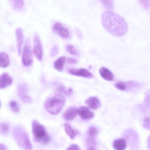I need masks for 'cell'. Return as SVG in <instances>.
Listing matches in <instances>:
<instances>
[{"mask_svg": "<svg viewBox=\"0 0 150 150\" xmlns=\"http://www.w3.org/2000/svg\"><path fill=\"white\" fill-rule=\"evenodd\" d=\"M101 22L104 28L115 37L124 36L128 31V26L125 19L112 11L103 12Z\"/></svg>", "mask_w": 150, "mask_h": 150, "instance_id": "obj_1", "label": "cell"}, {"mask_svg": "<svg viewBox=\"0 0 150 150\" xmlns=\"http://www.w3.org/2000/svg\"><path fill=\"white\" fill-rule=\"evenodd\" d=\"M65 102V97L61 93H58L53 98L48 99L45 102L44 107L48 113L55 115L62 111Z\"/></svg>", "mask_w": 150, "mask_h": 150, "instance_id": "obj_2", "label": "cell"}, {"mask_svg": "<svg viewBox=\"0 0 150 150\" xmlns=\"http://www.w3.org/2000/svg\"><path fill=\"white\" fill-rule=\"evenodd\" d=\"M13 135L15 142L19 148L23 150L32 149L28 134L23 128L20 126L15 127L13 129Z\"/></svg>", "mask_w": 150, "mask_h": 150, "instance_id": "obj_3", "label": "cell"}, {"mask_svg": "<svg viewBox=\"0 0 150 150\" xmlns=\"http://www.w3.org/2000/svg\"><path fill=\"white\" fill-rule=\"evenodd\" d=\"M32 133L34 141L42 144H46L50 142V137L46 131L44 126L37 121L32 122Z\"/></svg>", "mask_w": 150, "mask_h": 150, "instance_id": "obj_4", "label": "cell"}, {"mask_svg": "<svg viewBox=\"0 0 150 150\" xmlns=\"http://www.w3.org/2000/svg\"><path fill=\"white\" fill-rule=\"evenodd\" d=\"M123 136L128 143L131 150L137 149L139 147V136L137 132L132 128L126 129L123 133Z\"/></svg>", "mask_w": 150, "mask_h": 150, "instance_id": "obj_5", "label": "cell"}, {"mask_svg": "<svg viewBox=\"0 0 150 150\" xmlns=\"http://www.w3.org/2000/svg\"><path fill=\"white\" fill-rule=\"evenodd\" d=\"M33 62L32 54L31 50V40L29 38L26 40L22 53V62L25 67H29Z\"/></svg>", "mask_w": 150, "mask_h": 150, "instance_id": "obj_6", "label": "cell"}, {"mask_svg": "<svg viewBox=\"0 0 150 150\" xmlns=\"http://www.w3.org/2000/svg\"><path fill=\"white\" fill-rule=\"evenodd\" d=\"M17 93L20 100L24 103H31L32 102V100L28 94V86L26 83H21L18 85Z\"/></svg>", "mask_w": 150, "mask_h": 150, "instance_id": "obj_7", "label": "cell"}, {"mask_svg": "<svg viewBox=\"0 0 150 150\" xmlns=\"http://www.w3.org/2000/svg\"><path fill=\"white\" fill-rule=\"evenodd\" d=\"M33 38V53L38 59L41 61L43 59V51L40 37L38 33H35Z\"/></svg>", "mask_w": 150, "mask_h": 150, "instance_id": "obj_8", "label": "cell"}, {"mask_svg": "<svg viewBox=\"0 0 150 150\" xmlns=\"http://www.w3.org/2000/svg\"><path fill=\"white\" fill-rule=\"evenodd\" d=\"M53 29L55 33L63 38L68 39L69 38L70 35L69 31L60 23L57 22L55 23L53 25Z\"/></svg>", "mask_w": 150, "mask_h": 150, "instance_id": "obj_9", "label": "cell"}, {"mask_svg": "<svg viewBox=\"0 0 150 150\" xmlns=\"http://www.w3.org/2000/svg\"><path fill=\"white\" fill-rule=\"evenodd\" d=\"M68 73L73 76L82 77L85 78L91 79L93 77L92 74L88 69H70L68 71Z\"/></svg>", "mask_w": 150, "mask_h": 150, "instance_id": "obj_10", "label": "cell"}, {"mask_svg": "<svg viewBox=\"0 0 150 150\" xmlns=\"http://www.w3.org/2000/svg\"><path fill=\"white\" fill-rule=\"evenodd\" d=\"M78 114L83 120H87L93 119L95 114L85 106H81L78 108Z\"/></svg>", "mask_w": 150, "mask_h": 150, "instance_id": "obj_11", "label": "cell"}, {"mask_svg": "<svg viewBox=\"0 0 150 150\" xmlns=\"http://www.w3.org/2000/svg\"><path fill=\"white\" fill-rule=\"evenodd\" d=\"M16 38L17 47L18 55H20L22 52V45L24 40V35L23 29L17 28L16 30Z\"/></svg>", "mask_w": 150, "mask_h": 150, "instance_id": "obj_12", "label": "cell"}, {"mask_svg": "<svg viewBox=\"0 0 150 150\" xmlns=\"http://www.w3.org/2000/svg\"><path fill=\"white\" fill-rule=\"evenodd\" d=\"M140 110L144 113H150V90L146 92L144 101L139 106Z\"/></svg>", "mask_w": 150, "mask_h": 150, "instance_id": "obj_13", "label": "cell"}, {"mask_svg": "<svg viewBox=\"0 0 150 150\" xmlns=\"http://www.w3.org/2000/svg\"><path fill=\"white\" fill-rule=\"evenodd\" d=\"M13 83V79L7 73H4L0 77V88L1 89L6 88L11 85Z\"/></svg>", "mask_w": 150, "mask_h": 150, "instance_id": "obj_14", "label": "cell"}, {"mask_svg": "<svg viewBox=\"0 0 150 150\" xmlns=\"http://www.w3.org/2000/svg\"><path fill=\"white\" fill-rule=\"evenodd\" d=\"M78 114V109L75 107H71L67 109L63 114V118L67 121L73 120Z\"/></svg>", "mask_w": 150, "mask_h": 150, "instance_id": "obj_15", "label": "cell"}, {"mask_svg": "<svg viewBox=\"0 0 150 150\" xmlns=\"http://www.w3.org/2000/svg\"><path fill=\"white\" fill-rule=\"evenodd\" d=\"M90 108L92 110H97L101 106V102L98 98L96 97H91L87 99L85 101Z\"/></svg>", "mask_w": 150, "mask_h": 150, "instance_id": "obj_16", "label": "cell"}, {"mask_svg": "<svg viewBox=\"0 0 150 150\" xmlns=\"http://www.w3.org/2000/svg\"><path fill=\"white\" fill-rule=\"evenodd\" d=\"M98 130L94 126H91L89 128L88 132V142L92 145H95V138L97 135Z\"/></svg>", "mask_w": 150, "mask_h": 150, "instance_id": "obj_17", "label": "cell"}, {"mask_svg": "<svg viewBox=\"0 0 150 150\" xmlns=\"http://www.w3.org/2000/svg\"><path fill=\"white\" fill-rule=\"evenodd\" d=\"M99 73L102 77L107 81H112L114 78L112 73L106 68H100Z\"/></svg>", "mask_w": 150, "mask_h": 150, "instance_id": "obj_18", "label": "cell"}, {"mask_svg": "<svg viewBox=\"0 0 150 150\" xmlns=\"http://www.w3.org/2000/svg\"><path fill=\"white\" fill-rule=\"evenodd\" d=\"M10 65L9 57L5 52H0V67L2 68L7 67Z\"/></svg>", "mask_w": 150, "mask_h": 150, "instance_id": "obj_19", "label": "cell"}, {"mask_svg": "<svg viewBox=\"0 0 150 150\" xmlns=\"http://www.w3.org/2000/svg\"><path fill=\"white\" fill-rule=\"evenodd\" d=\"M113 147L115 150H125L127 147V143L124 139L115 140L113 143Z\"/></svg>", "mask_w": 150, "mask_h": 150, "instance_id": "obj_20", "label": "cell"}, {"mask_svg": "<svg viewBox=\"0 0 150 150\" xmlns=\"http://www.w3.org/2000/svg\"><path fill=\"white\" fill-rule=\"evenodd\" d=\"M64 127L66 134L72 140H73L78 134V131L73 129L69 123H65Z\"/></svg>", "mask_w": 150, "mask_h": 150, "instance_id": "obj_21", "label": "cell"}, {"mask_svg": "<svg viewBox=\"0 0 150 150\" xmlns=\"http://www.w3.org/2000/svg\"><path fill=\"white\" fill-rule=\"evenodd\" d=\"M66 59L67 58L65 57H61L57 59L54 64V67L55 69L61 72L63 70L64 65L65 62H66Z\"/></svg>", "mask_w": 150, "mask_h": 150, "instance_id": "obj_22", "label": "cell"}, {"mask_svg": "<svg viewBox=\"0 0 150 150\" xmlns=\"http://www.w3.org/2000/svg\"><path fill=\"white\" fill-rule=\"evenodd\" d=\"M126 91H133L140 89L142 85L138 82L130 81L126 83Z\"/></svg>", "mask_w": 150, "mask_h": 150, "instance_id": "obj_23", "label": "cell"}, {"mask_svg": "<svg viewBox=\"0 0 150 150\" xmlns=\"http://www.w3.org/2000/svg\"><path fill=\"white\" fill-rule=\"evenodd\" d=\"M12 8L16 10H21L24 4V0H9Z\"/></svg>", "mask_w": 150, "mask_h": 150, "instance_id": "obj_24", "label": "cell"}, {"mask_svg": "<svg viewBox=\"0 0 150 150\" xmlns=\"http://www.w3.org/2000/svg\"><path fill=\"white\" fill-rule=\"evenodd\" d=\"M103 7L109 11L114 9V0H99Z\"/></svg>", "mask_w": 150, "mask_h": 150, "instance_id": "obj_25", "label": "cell"}, {"mask_svg": "<svg viewBox=\"0 0 150 150\" xmlns=\"http://www.w3.org/2000/svg\"><path fill=\"white\" fill-rule=\"evenodd\" d=\"M10 108L12 112L15 113H18L20 110V107H19L18 104L14 100H11L9 102Z\"/></svg>", "mask_w": 150, "mask_h": 150, "instance_id": "obj_26", "label": "cell"}, {"mask_svg": "<svg viewBox=\"0 0 150 150\" xmlns=\"http://www.w3.org/2000/svg\"><path fill=\"white\" fill-rule=\"evenodd\" d=\"M57 91L59 92L63 93L67 95H71L73 93V89L72 88H69L66 90L65 87L63 86H60L57 88Z\"/></svg>", "mask_w": 150, "mask_h": 150, "instance_id": "obj_27", "label": "cell"}, {"mask_svg": "<svg viewBox=\"0 0 150 150\" xmlns=\"http://www.w3.org/2000/svg\"><path fill=\"white\" fill-rule=\"evenodd\" d=\"M9 127L7 123H1L0 125V132L1 134L2 135L7 134L9 133Z\"/></svg>", "mask_w": 150, "mask_h": 150, "instance_id": "obj_28", "label": "cell"}, {"mask_svg": "<svg viewBox=\"0 0 150 150\" xmlns=\"http://www.w3.org/2000/svg\"><path fill=\"white\" fill-rule=\"evenodd\" d=\"M66 48H67V51L72 55H76V56L78 55L77 51L73 46L71 45H68Z\"/></svg>", "mask_w": 150, "mask_h": 150, "instance_id": "obj_29", "label": "cell"}, {"mask_svg": "<svg viewBox=\"0 0 150 150\" xmlns=\"http://www.w3.org/2000/svg\"><path fill=\"white\" fill-rule=\"evenodd\" d=\"M138 1L144 8L149 9L150 8V0H138Z\"/></svg>", "mask_w": 150, "mask_h": 150, "instance_id": "obj_30", "label": "cell"}, {"mask_svg": "<svg viewBox=\"0 0 150 150\" xmlns=\"http://www.w3.org/2000/svg\"><path fill=\"white\" fill-rule=\"evenodd\" d=\"M115 87L121 91H126V83L123 82H119L115 84Z\"/></svg>", "mask_w": 150, "mask_h": 150, "instance_id": "obj_31", "label": "cell"}, {"mask_svg": "<svg viewBox=\"0 0 150 150\" xmlns=\"http://www.w3.org/2000/svg\"><path fill=\"white\" fill-rule=\"evenodd\" d=\"M59 51V47L57 46H54L51 49V52H50V56L52 57H55L58 54Z\"/></svg>", "mask_w": 150, "mask_h": 150, "instance_id": "obj_32", "label": "cell"}, {"mask_svg": "<svg viewBox=\"0 0 150 150\" xmlns=\"http://www.w3.org/2000/svg\"><path fill=\"white\" fill-rule=\"evenodd\" d=\"M143 127L145 129L150 130V118H146L144 120Z\"/></svg>", "mask_w": 150, "mask_h": 150, "instance_id": "obj_33", "label": "cell"}, {"mask_svg": "<svg viewBox=\"0 0 150 150\" xmlns=\"http://www.w3.org/2000/svg\"><path fill=\"white\" fill-rule=\"evenodd\" d=\"M66 62L69 64H76L77 63V62L75 59L72 58H68L66 59Z\"/></svg>", "mask_w": 150, "mask_h": 150, "instance_id": "obj_34", "label": "cell"}, {"mask_svg": "<svg viewBox=\"0 0 150 150\" xmlns=\"http://www.w3.org/2000/svg\"><path fill=\"white\" fill-rule=\"evenodd\" d=\"M67 150H81L79 146L76 144H72L68 148Z\"/></svg>", "mask_w": 150, "mask_h": 150, "instance_id": "obj_35", "label": "cell"}, {"mask_svg": "<svg viewBox=\"0 0 150 150\" xmlns=\"http://www.w3.org/2000/svg\"><path fill=\"white\" fill-rule=\"evenodd\" d=\"M76 34L77 37L79 38L82 39L83 38V34L82 33V32L80 30L78 29H76L75 30Z\"/></svg>", "mask_w": 150, "mask_h": 150, "instance_id": "obj_36", "label": "cell"}, {"mask_svg": "<svg viewBox=\"0 0 150 150\" xmlns=\"http://www.w3.org/2000/svg\"><path fill=\"white\" fill-rule=\"evenodd\" d=\"M7 149V146L5 144H0V150H6Z\"/></svg>", "mask_w": 150, "mask_h": 150, "instance_id": "obj_37", "label": "cell"}, {"mask_svg": "<svg viewBox=\"0 0 150 150\" xmlns=\"http://www.w3.org/2000/svg\"><path fill=\"white\" fill-rule=\"evenodd\" d=\"M148 147L149 150H150V135L148 140Z\"/></svg>", "mask_w": 150, "mask_h": 150, "instance_id": "obj_38", "label": "cell"}, {"mask_svg": "<svg viewBox=\"0 0 150 150\" xmlns=\"http://www.w3.org/2000/svg\"><path fill=\"white\" fill-rule=\"evenodd\" d=\"M88 150H96L95 149V148H94V147H91V148H90V149H89Z\"/></svg>", "mask_w": 150, "mask_h": 150, "instance_id": "obj_39", "label": "cell"}]
</instances>
